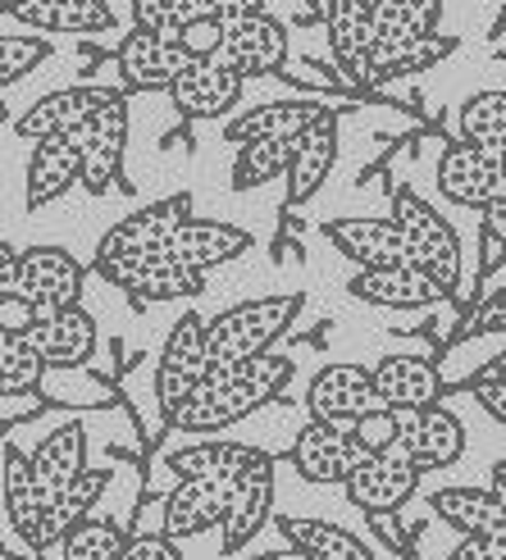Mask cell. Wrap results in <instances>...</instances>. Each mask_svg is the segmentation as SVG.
Returning <instances> with one entry per match:
<instances>
[{"mask_svg":"<svg viewBox=\"0 0 506 560\" xmlns=\"http://www.w3.org/2000/svg\"><path fill=\"white\" fill-rule=\"evenodd\" d=\"M288 383H292V360L278 351H265L256 360H242L233 370L206 374V383L174 415H164V424L174 433H219L238 424V419L256 415L274 397H284Z\"/></svg>","mask_w":506,"mask_h":560,"instance_id":"obj_1","label":"cell"},{"mask_svg":"<svg viewBox=\"0 0 506 560\" xmlns=\"http://www.w3.org/2000/svg\"><path fill=\"white\" fill-rule=\"evenodd\" d=\"M297 315H301V296L297 292H288V296H256V301H242V305H233V311L215 315L206 324L210 374L265 355L292 328Z\"/></svg>","mask_w":506,"mask_h":560,"instance_id":"obj_2","label":"cell"},{"mask_svg":"<svg viewBox=\"0 0 506 560\" xmlns=\"http://www.w3.org/2000/svg\"><path fill=\"white\" fill-rule=\"evenodd\" d=\"M187 219H192V196L187 191H174V196H164V201H156V206H142V210L124 214L115 229L96 242V273L110 278L124 265L160 256V250L179 237V229Z\"/></svg>","mask_w":506,"mask_h":560,"instance_id":"obj_3","label":"cell"},{"mask_svg":"<svg viewBox=\"0 0 506 560\" xmlns=\"http://www.w3.org/2000/svg\"><path fill=\"white\" fill-rule=\"evenodd\" d=\"M392 219L402 223L406 233V250H411V265L425 269L434 283L452 296L461 288V242L425 196L411 191V187H398L392 191Z\"/></svg>","mask_w":506,"mask_h":560,"instance_id":"obj_4","label":"cell"},{"mask_svg":"<svg viewBox=\"0 0 506 560\" xmlns=\"http://www.w3.org/2000/svg\"><path fill=\"white\" fill-rule=\"evenodd\" d=\"M78 147H82V187L92 196L110 191L119 183V170H124V147H128V92L115 88L96 109L92 119L73 128Z\"/></svg>","mask_w":506,"mask_h":560,"instance_id":"obj_5","label":"cell"},{"mask_svg":"<svg viewBox=\"0 0 506 560\" xmlns=\"http://www.w3.org/2000/svg\"><path fill=\"white\" fill-rule=\"evenodd\" d=\"M82 278H88V269H82L65 246H27L23 250V278H19L14 305H23L27 324L46 319L55 311H65V305H78Z\"/></svg>","mask_w":506,"mask_h":560,"instance_id":"obj_6","label":"cell"},{"mask_svg":"<svg viewBox=\"0 0 506 560\" xmlns=\"http://www.w3.org/2000/svg\"><path fill=\"white\" fill-rule=\"evenodd\" d=\"M210 374V342H206V319L187 311L164 338V351H160V365H156V397H160V410L174 415L196 387L206 383Z\"/></svg>","mask_w":506,"mask_h":560,"instance_id":"obj_7","label":"cell"},{"mask_svg":"<svg viewBox=\"0 0 506 560\" xmlns=\"http://www.w3.org/2000/svg\"><path fill=\"white\" fill-rule=\"evenodd\" d=\"M419 479H425V474H419V465L402 452V446H388V452H370L352 469L343 492L360 515H392L411 501Z\"/></svg>","mask_w":506,"mask_h":560,"instance_id":"obj_8","label":"cell"},{"mask_svg":"<svg viewBox=\"0 0 506 560\" xmlns=\"http://www.w3.org/2000/svg\"><path fill=\"white\" fill-rule=\"evenodd\" d=\"M398 446L419 465V474H438V469L461 460L465 424H461V415L447 410L442 401L398 410Z\"/></svg>","mask_w":506,"mask_h":560,"instance_id":"obj_9","label":"cell"},{"mask_svg":"<svg viewBox=\"0 0 506 560\" xmlns=\"http://www.w3.org/2000/svg\"><path fill=\"white\" fill-rule=\"evenodd\" d=\"M115 65H119V88L124 92H169L174 78L196 60L187 55V46L179 37H164V33H151V27L133 23V33L124 37V46L115 55Z\"/></svg>","mask_w":506,"mask_h":560,"instance_id":"obj_10","label":"cell"},{"mask_svg":"<svg viewBox=\"0 0 506 560\" xmlns=\"http://www.w3.org/2000/svg\"><path fill=\"white\" fill-rule=\"evenodd\" d=\"M306 406H311V419H324V424H356L360 415H370L379 401L375 387V370L352 365V360H337V365H324L311 387H306Z\"/></svg>","mask_w":506,"mask_h":560,"instance_id":"obj_11","label":"cell"},{"mask_svg":"<svg viewBox=\"0 0 506 560\" xmlns=\"http://www.w3.org/2000/svg\"><path fill=\"white\" fill-rule=\"evenodd\" d=\"M438 191L461 210H484L488 201L506 196V174L502 160L484 147L452 142L438 160Z\"/></svg>","mask_w":506,"mask_h":560,"instance_id":"obj_12","label":"cell"},{"mask_svg":"<svg viewBox=\"0 0 506 560\" xmlns=\"http://www.w3.org/2000/svg\"><path fill=\"white\" fill-rule=\"evenodd\" d=\"M370 456L365 446L352 438V429L343 424H324V419H311L297 442H292V469L306 483H347L352 469Z\"/></svg>","mask_w":506,"mask_h":560,"instance_id":"obj_13","label":"cell"},{"mask_svg":"<svg viewBox=\"0 0 506 560\" xmlns=\"http://www.w3.org/2000/svg\"><path fill=\"white\" fill-rule=\"evenodd\" d=\"M10 23L33 33H65V37H101L115 33V10L105 0H0Z\"/></svg>","mask_w":506,"mask_h":560,"instance_id":"obj_14","label":"cell"},{"mask_svg":"<svg viewBox=\"0 0 506 560\" xmlns=\"http://www.w3.org/2000/svg\"><path fill=\"white\" fill-rule=\"evenodd\" d=\"M269 511H274V456L261 452L229 488V511H223V524H219L223 528V551L238 556L265 528Z\"/></svg>","mask_w":506,"mask_h":560,"instance_id":"obj_15","label":"cell"},{"mask_svg":"<svg viewBox=\"0 0 506 560\" xmlns=\"http://www.w3.org/2000/svg\"><path fill=\"white\" fill-rule=\"evenodd\" d=\"M242 88H246V78L223 60H196L174 78L169 101H174L183 119H219V115H229V109H238Z\"/></svg>","mask_w":506,"mask_h":560,"instance_id":"obj_16","label":"cell"},{"mask_svg":"<svg viewBox=\"0 0 506 560\" xmlns=\"http://www.w3.org/2000/svg\"><path fill=\"white\" fill-rule=\"evenodd\" d=\"M219 60L238 69L242 78H265V73H278L288 60V27L278 23L274 14H246V19H233L229 23V37H223V50Z\"/></svg>","mask_w":506,"mask_h":560,"instance_id":"obj_17","label":"cell"},{"mask_svg":"<svg viewBox=\"0 0 506 560\" xmlns=\"http://www.w3.org/2000/svg\"><path fill=\"white\" fill-rule=\"evenodd\" d=\"M324 237L343 250L356 269H388V265H411L406 233L398 219H329Z\"/></svg>","mask_w":506,"mask_h":560,"instance_id":"obj_18","label":"cell"},{"mask_svg":"<svg viewBox=\"0 0 506 560\" xmlns=\"http://www.w3.org/2000/svg\"><path fill=\"white\" fill-rule=\"evenodd\" d=\"M229 488L233 479H179L160 506L164 534L179 542L210 534L215 524H223V511H229Z\"/></svg>","mask_w":506,"mask_h":560,"instance_id":"obj_19","label":"cell"},{"mask_svg":"<svg viewBox=\"0 0 506 560\" xmlns=\"http://www.w3.org/2000/svg\"><path fill=\"white\" fill-rule=\"evenodd\" d=\"M78 183H82V147L73 132H55V137L33 142V155H27V187H23L27 210H46Z\"/></svg>","mask_w":506,"mask_h":560,"instance_id":"obj_20","label":"cell"},{"mask_svg":"<svg viewBox=\"0 0 506 560\" xmlns=\"http://www.w3.org/2000/svg\"><path fill=\"white\" fill-rule=\"evenodd\" d=\"M347 292L365 305H383V311H419V305H434L447 292L434 283L425 269L415 265H388V269H356Z\"/></svg>","mask_w":506,"mask_h":560,"instance_id":"obj_21","label":"cell"},{"mask_svg":"<svg viewBox=\"0 0 506 560\" xmlns=\"http://www.w3.org/2000/svg\"><path fill=\"white\" fill-rule=\"evenodd\" d=\"M110 283L124 288L128 301H187V296L206 292V273L160 250V256H147L137 265L115 269V273H110Z\"/></svg>","mask_w":506,"mask_h":560,"instance_id":"obj_22","label":"cell"},{"mask_svg":"<svg viewBox=\"0 0 506 560\" xmlns=\"http://www.w3.org/2000/svg\"><path fill=\"white\" fill-rule=\"evenodd\" d=\"M337 160V109H324V115L297 137V155L288 170V187H284V206L297 210L329 183V170Z\"/></svg>","mask_w":506,"mask_h":560,"instance_id":"obj_23","label":"cell"},{"mask_svg":"<svg viewBox=\"0 0 506 560\" xmlns=\"http://www.w3.org/2000/svg\"><path fill=\"white\" fill-rule=\"evenodd\" d=\"M27 332H33L50 370H82L96 355V319L82 305H65L46 319H33Z\"/></svg>","mask_w":506,"mask_h":560,"instance_id":"obj_24","label":"cell"},{"mask_svg":"<svg viewBox=\"0 0 506 560\" xmlns=\"http://www.w3.org/2000/svg\"><path fill=\"white\" fill-rule=\"evenodd\" d=\"M246 250H251V233L238 229V223H223V219H187L183 229H179V237L164 246V256H174V260H183V265H192V269L210 273V269H219V265L246 256Z\"/></svg>","mask_w":506,"mask_h":560,"instance_id":"obj_25","label":"cell"},{"mask_svg":"<svg viewBox=\"0 0 506 560\" xmlns=\"http://www.w3.org/2000/svg\"><path fill=\"white\" fill-rule=\"evenodd\" d=\"M324 37L352 78H365L375 50V0H329L324 5Z\"/></svg>","mask_w":506,"mask_h":560,"instance_id":"obj_26","label":"cell"},{"mask_svg":"<svg viewBox=\"0 0 506 560\" xmlns=\"http://www.w3.org/2000/svg\"><path fill=\"white\" fill-rule=\"evenodd\" d=\"M375 387H379V401L392 410H415V406H434L442 401V374L434 360L425 355H383L375 365Z\"/></svg>","mask_w":506,"mask_h":560,"instance_id":"obj_27","label":"cell"},{"mask_svg":"<svg viewBox=\"0 0 506 560\" xmlns=\"http://www.w3.org/2000/svg\"><path fill=\"white\" fill-rule=\"evenodd\" d=\"M115 92V88H65V92H50L42 96L37 105H27L23 115L14 119V132L23 142H42V137H55V132H73L92 119V109Z\"/></svg>","mask_w":506,"mask_h":560,"instance_id":"obj_28","label":"cell"},{"mask_svg":"<svg viewBox=\"0 0 506 560\" xmlns=\"http://www.w3.org/2000/svg\"><path fill=\"white\" fill-rule=\"evenodd\" d=\"M442 0H375V50L392 55L415 42H429L438 33Z\"/></svg>","mask_w":506,"mask_h":560,"instance_id":"obj_29","label":"cell"},{"mask_svg":"<svg viewBox=\"0 0 506 560\" xmlns=\"http://www.w3.org/2000/svg\"><path fill=\"white\" fill-rule=\"evenodd\" d=\"M324 109H333V105H320V101H269V105L246 109V115H233L229 124H223V137H229L233 147L265 142V137H301L324 115Z\"/></svg>","mask_w":506,"mask_h":560,"instance_id":"obj_30","label":"cell"},{"mask_svg":"<svg viewBox=\"0 0 506 560\" xmlns=\"http://www.w3.org/2000/svg\"><path fill=\"white\" fill-rule=\"evenodd\" d=\"M429 506L442 524H452L461 538L506 534V506L493 488H442L429 497Z\"/></svg>","mask_w":506,"mask_h":560,"instance_id":"obj_31","label":"cell"},{"mask_svg":"<svg viewBox=\"0 0 506 560\" xmlns=\"http://www.w3.org/2000/svg\"><path fill=\"white\" fill-rule=\"evenodd\" d=\"M278 534H284L288 547H297L301 556L311 560H375L370 547H365L356 534L337 528L329 520H315V515H278Z\"/></svg>","mask_w":506,"mask_h":560,"instance_id":"obj_32","label":"cell"},{"mask_svg":"<svg viewBox=\"0 0 506 560\" xmlns=\"http://www.w3.org/2000/svg\"><path fill=\"white\" fill-rule=\"evenodd\" d=\"M33 465H37L42 492L50 497V506H55V497H60L82 469H88V433H82L78 424H60L33 452Z\"/></svg>","mask_w":506,"mask_h":560,"instance_id":"obj_33","label":"cell"},{"mask_svg":"<svg viewBox=\"0 0 506 560\" xmlns=\"http://www.w3.org/2000/svg\"><path fill=\"white\" fill-rule=\"evenodd\" d=\"M256 456H261V446H251V442H192V446L169 452L164 465L179 479H238Z\"/></svg>","mask_w":506,"mask_h":560,"instance_id":"obj_34","label":"cell"},{"mask_svg":"<svg viewBox=\"0 0 506 560\" xmlns=\"http://www.w3.org/2000/svg\"><path fill=\"white\" fill-rule=\"evenodd\" d=\"M297 155V137H265V142H242L233 155V187L251 191L274 178H288Z\"/></svg>","mask_w":506,"mask_h":560,"instance_id":"obj_35","label":"cell"},{"mask_svg":"<svg viewBox=\"0 0 506 560\" xmlns=\"http://www.w3.org/2000/svg\"><path fill=\"white\" fill-rule=\"evenodd\" d=\"M46 370L50 365H46L42 347L33 342V332H27V324L0 328V392H33Z\"/></svg>","mask_w":506,"mask_h":560,"instance_id":"obj_36","label":"cell"},{"mask_svg":"<svg viewBox=\"0 0 506 560\" xmlns=\"http://www.w3.org/2000/svg\"><path fill=\"white\" fill-rule=\"evenodd\" d=\"M457 128H461V142L502 155V151H506V88H497V92H474V96L461 105Z\"/></svg>","mask_w":506,"mask_h":560,"instance_id":"obj_37","label":"cell"},{"mask_svg":"<svg viewBox=\"0 0 506 560\" xmlns=\"http://www.w3.org/2000/svg\"><path fill=\"white\" fill-rule=\"evenodd\" d=\"M60 556L65 560H128V534L110 520L88 515L60 538Z\"/></svg>","mask_w":506,"mask_h":560,"instance_id":"obj_38","label":"cell"},{"mask_svg":"<svg viewBox=\"0 0 506 560\" xmlns=\"http://www.w3.org/2000/svg\"><path fill=\"white\" fill-rule=\"evenodd\" d=\"M110 488V469H82L78 479L55 497V506H50V524H55V547H60V538L69 534V528L78 524V520H88L92 515V506H96V497Z\"/></svg>","mask_w":506,"mask_h":560,"instance_id":"obj_39","label":"cell"},{"mask_svg":"<svg viewBox=\"0 0 506 560\" xmlns=\"http://www.w3.org/2000/svg\"><path fill=\"white\" fill-rule=\"evenodd\" d=\"M457 42L452 37H429V42H415L406 50H392V55H370V69H365V82H383V78H406V73H425L434 69L442 55H452Z\"/></svg>","mask_w":506,"mask_h":560,"instance_id":"obj_40","label":"cell"},{"mask_svg":"<svg viewBox=\"0 0 506 560\" xmlns=\"http://www.w3.org/2000/svg\"><path fill=\"white\" fill-rule=\"evenodd\" d=\"M50 60V42L46 33H33V27H23V33H5L0 37V82L14 88L19 78H27L37 65Z\"/></svg>","mask_w":506,"mask_h":560,"instance_id":"obj_41","label":"cell"},{"mask_svg":"<svg viewBox=\"0 0 506 560\" xmlns=\"http://www.w3.org/2000/svg\"><path fill=\"white\" fill-rule=\"evenodd\" d=\"M196 14H202V0H133V23L164 37H179Z\"/></svg>","mask_w":506,"mask_h":560,"instance_id":"obj_42","label":"cell"},{"mask_svg":"<svg viewBox=\"0 0 506 560\" xmlns=\"http://www.w3.org/2000/svg\"><path fill=\"white\" fill-rule=\"evenodd\" d=\"M352 438L365 446V452H388V446H398V410L392 406H375L370 415H360L356 424H347Z\"/></svg>","mask_w":506,"mask_h":560,"instance_id":"obj_43","label":"cell"},{"mask_svg":"<svg viewBox=\"0 0 506 560\" xmlns=\"http://www.w3.org/2000/svg\"><path fill=\"white\" fill-rule=\"evenodd\" d=\"M223 37H229V23H219V19H210V14H196V19L183 27V33H179V42L187 46L192 60H219Z\"/></svg>","mask_w":506,"mask_h":560,"instance_id":"obj_44","label":"cell"},{"mask_svg":"<svg viewBox=\"0 0 506 560\" xmlns=\"http://www.w3.org/2000/svg\"><path fill=\"white\" fill-rule=\"evenodd\" d=\"M488 332H506V283L493 288L480 305H474V315L465 319L461 338H488Z\"/></svg>","mask_w":506,"mask_h":560,"instance_id":"obj_45","label":"cell"},{"mask_svg":"<svg viewBox=\"0 0 506 560\" xmlns=\"http://www.w3.org/2000/svg\"><path fill=\"white\" fill-rule=\"evenodd\" d=\"M128 560H183V551H179V538H169L160 528V534H133Z\"/></svg>","mask_w":506,"mask_h":560,"instance_id":"obj_46","label":"cell"},{"mask_svg":"<svg viewBox=\"0 0 506 560\" xmlns=\"http://www.w3.org/2000/svg\"><path fill=\"white\" fill-rule=\"evenodd\" d=\"M447 560H506V534H488V538H461V547Z\"/></svg>","mask_w":506,"mask_h":560,"instance_id":"obj_47","label":"cell"},{"mask_svg":"<svg viewBox=\"0 0 506 560\" xmlns=\"http://www.w3.org/2000/svg\"><path fill=\"white\" fill-rule=\"evenodd\" d=\"M19 278H23V250H14L10 242L0 246V301L14 305L19 296Z\"/></svg>","mask_w":506,"mask_h":560,"instance_id":"obj_48","label":"cell"},{"mask_svg":"<svg viewBox=\"0 0 506 560\" xmlns=\"http://www.w3.org/2000/svg\"><path fill=\"white\" fill-rule=\"evenodd\" d=\"M474 401H480V410L493 419V424L506 429V383H470Z\"/></svg>","mask_w":506,"mask_h":560,"instance_id":"obj_49","label":"cell"},{"mask_svg":"<svg viewBox=\"0 0 506 560\" xmlns=\"http://www.w3.org/2000/svg\"><path fill=\"white\" fill-rule=\"evenodd\" d=\"M265 0H202V14L219 19V23H233V19H246V14H261Z\"/></svg>","mask_w":506,"mask_h":560,"instance_id":"obj_50","label":"cell"},{"mask_svg":"<svg viewBox=\"0 0 506 560\" xmlns=\"http://www.w3.org/2000/svg\"><path fill=\"white\" fill-rule=\"evenodd\" d=\"M480 219H484V237L506 246V196H497V201H488V206L480 210Z\"/></svg>","mask_w":506,"mask_h":560,"instance_id":"obj_51","label":"cell"},{"mask_svg":"<svg viewBox=\"0 0 506 560\" xmlns=\"http://www.w3.org/2000/svg\"><path fill=\"white\" fill-rule=\"evenodd\" d=\"M470 383H506V351H502V355H493L488 365H484L480 374H474Z\"/></svg>","mask_w":506,"mask_h":560,"instance_id":"obj_52","label":"cell"},{"mask_svg":"<svg viewBox=\"0 0 506 560\" xmlns=\"http://www.w3.org/2000/svg\"><path fill=\"white\" fill-rule=\"evenodd\" d=\"M488 488L502 497V506H506V460H497V465H493V483H488Z\"/></svg>","mask_w":506,"mask_h":560,"instance_id":"obj_53","label":"cell"},{"mask_svg":"<svg viewBox=\"0 0 506 560\" xmlns=\"http://www.w3.org/2000/svg\"><path fill=\"white\" fill-rule=\"evenodd\" d=\"M246 560H311V556H301L297 547H288V551H261V556H246Z\"/></svg>","mask_w":506,"mask_h":560,"instance_id":"obj_54","label":"cell"},{"mask_svg":"<svg viewBox=\"0 0 506 560\" xmlns=\"http://www.w3.org/2000/svg\"><path fill=\"white\" fill-rule=\"evenodd\" d=\"M493 37H506V5H502V14H497V23H493Z\"/></svg>","mask_w":506,"mask_h":560,"instance_id":"obj_55","label":"cell"},{"mask_svg":"<svg viewBox=\"0 0 506 560\" xmlns=\"http://www.w3.org/2000/svg\"><path fill=\"white\" fill-rule=\"evenodd\" d=\"M497 160H502V174H506V151H502V155H497Z\"/></svg>","mask_w":506,"mask_h":560,"instance_id":"obj_56","label":"cell"},{"mask_svg":"<svg viewBox=\"0 0 506 560\" xmlns=\"http://www.w3.org/2000/svg\"><path fill=\"white\" fill-rule=\"evenodd\" d=\"M5 560H19V556H14V551H5Z\"/></svg>","mask_w":506,"mask_h":560,"instance_id":"obj_57","label":"cell"}]
</instances>
